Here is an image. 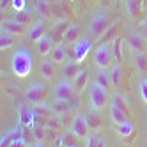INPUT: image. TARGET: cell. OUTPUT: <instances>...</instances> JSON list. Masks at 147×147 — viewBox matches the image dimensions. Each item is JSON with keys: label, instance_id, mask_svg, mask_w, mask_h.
Instances as JSON below:
<instances>
[{"label": "cell", "instance_id": "8fae6325", "mask_svg": "<svg viewBox=\"0 0 147 147\" xmlns=\"http://www.w3.org/2000/svg\"><path fill=\"white\" fill-rule=\"evenodd\" d=\"M145 41H147V39H145L140 32L129 34L128 37H126V43H128V46L135 51V53H138V51H145V48H147Z\"/></svg>", "mask_w": 147, "mask_h": 147}, {"label": "cell", "instance_id": "30bf717a", "mask_svg": "<svg viewBox=\"0 0 147 147\" xmlns=\"http://www.w3.org/2000/svg\"><path fill=\"white\" fill-rule=\"evenodd\" d=\"M57 62L53 60V59H43V60H41V64H39V73H41V75H43L46 80H53L55 78V73H57Z\"/></svg>", "mask_w": 147, "mask_h": 147}, {"label": "cell", "instance_id": "83f0119b", "mask_svg": "<svg viewBox=\"0 0 147 147\" xmlns=\"http://www.w3.org/2000/svg\"><path fill=\"white\" fill-rule=\"evenodd\" d=\"M85 145L87 147H103L105 145V138L96 133H92V135H87L85 136Z\"/></svg>", "mask_w": 147, "mask_h": 147}, {"label": "cell", "instance_id": "52a82bcc", "mask_svg": "<svg viewBox=\"0 0 147 147\" xmlns=\"http://www.w3.org/2000/svg\"><path fill=\"white\" fill-rule=\"evenodd\" d=\"M36 110L30 108L27 103H22L18 108V121H20V126H23V128H32L36 124Z\"/></svg>", "mask_w": 147, "mask_h": 147}, {"label": "cell", "instance_id": "603a6c76", "mask_svg": "<svg viewBox=\"0 0 147 147\" xmlns=\"http://www.w3.org/2000/svg\"><path fill=\"white\" fill-rule=\"evenodd\" d=\"M110 115H112V121H113L115 124H121V122L129 121V115L126 113L122 108H119L115 103H112V107H110Z\"/></svg>", "mask_w": 147, "mask_h": 147}, {"label": "cell", "instance_id": "4fadbf2b", "mask_svg": "<svg viewBox=\"0 0 147 147\" xmlns=\"http://www.w3.org/2000/svg\"><path fill=\"white\" fill-rule=\"evenodd\" d=\"M50 57L53 59L57 64H66L67 59H69V53H67V50H66V43H55Z\"/></svg>", "mask_w": 147, "mask_h": 147}, {"label": "cell", "instance_id": "f35d334b", "mask_svg": "<svg viewBox=\"0 0 147 147\" xmlns=\"http://www.w3.org/2000/svg\"><path fill=\"white\" fill-rule=\"evenodd\" d=\"M13 2V0H0V4H2V11H4V9L9 5V4H11Z\"/></svg>", "mask_w": 147, "mask_h": 147}, {"label": "cell", "instance_id": "9a60e30c", "mask_svg": "<svg viewBox=\"0 0 147 147\" xmlns=\"http://www.w3.org/2000/svg\"><path fill=\"white\" fill-rule=\"evenodd\" d=\"M16 41H18V34H13V32H9V30L2 28V32H0V50H7V48H11L16 45Z\"/></svg>", "mask_w": 147, "mask_h": 147}, {"label": "cell", "instance_id": "1f68e13d", "mask_svg": "<svg viewBox=\"0 0 147 147\" xmlns=\"http://www.w3.org/2000/svg\"><path fill=\"white\" fill-rule=\"evenodd\" d=\"M135 64H136V67H138L142 73H147V55H145V51L135 53Z\"/></svg>", "mask_w": 147, "mask_h": 147}, {"label": "cell", "instance_id": "6da1fadb", "mask_svg": "<svg viewBox=\"0 0 147 147\" xmlns=\"http://www.w3.org/2000/svg\"><path fill=\"white\" fill-rule=\"evenodd\" d=\"M11 67L18 78H27L30 75V71L34 67V60H32V55L28 53V50L20 48L14 51L13 60H11Z\"/></svg>", "mask_w": 147, "mask_h": 147}, {"label": "cell", "instance_id": "7402d4cb", "mask_svg": "<svg viewBox=\"0 0 147 147\" xmlns=\"http://www.w3.org/2000/svg\"><path fill=\"white\" fill-rule=\"evenodd\" d=\"M142 7H144V0H126V9L131 18H140L142 14Z\"/></svg>", "mask_w": 147, "mask_h": 147}, {"label": "cell", "instance_id": "f546056e", "mask_svg": "<svg viewBox=\"0 0 147 147\" xmlns=\"http://www.w3.org/2000/svg\"><path fill=\"white\" fill-rule=\"evenodd\" d=\"M76 138H78V136L75 135V131H69V133H66V135L60 136L59 144L60 145H66V147H73V145H76Z\"/></svg>", "mask_w": 147, "mask_h": 147}, {"label": "cell", "instance_id": "5bb4252c", "mask_svg": "<svg viewBox=\"0 0 147 147\" xmlns=\"http://www.w3.org/2000/svg\"><path fill=\"white\" fill-rule=\"evenodd\" d=\"M36 46H37V51H39L41 57H48L51 53V50H53V46H55V41L50 36H45L36 43Z\"/></svg>", "mask_w": 147, "mask_h": 147}, {"label": "cell", "instance_id": "f1b7e54d", "mask_svg": "<svg viewBox=\"0 0 147 147\" xmlns=\"http://www.w3.org/2000/svg\"><path fill=\"white\" fill-rule=\"evenodd\" d=\"M51 108H53V112L57 113V115H66L73 107H71V103L69 101H55V105H53V107H51Z\"/></svg>", "mask_w": 147, "mask_h": 147}, {"label": "cell", "instance_id": "4dcf8cb0", "mask_svg": "<svg viewBox=\"0 0 147 147\" xmlns=\"http://www.w3.org/2000/svg\"><path fill=\"white\" fill-rule=\"evenodd\" d=\"M112 51H113V57L117 59V62L122 60V39L121 37H113L112 41Z\"/></svg>", "mask_w": 147, "mask_h": 147}, {"label": "cell", "instance_id": "ab89813d", "mask_svg": "<svg viewBox=\"0 0 147 147\" xmlns=\"http://www.w3.org/2000/svg\"><path fill=\"white\" fill-rule=\"evenodd\" d=\"M144 2H147V0H144Z\"/></svg>", "mask_w": 147, "mask_h": 147}, {"label": "cell", "instance_id": "3957f363", "mask_svg": "<svg viewBox=\"0 0 147 147\" xmlns=\"http://www.w3.org/2000/svg\"><path fill=\"white\" fill-rule=\"evenodd\" d=\"M112 27V20L107 13H99L92 18L90 22V34L96 37V39H101V36L107 32V30Z\"/></svg>", "mask_w": 147, "mask_h": 147}, {"label": "cell", "instance_id": "e0dca14e", "mask_svg": "<svg viewBox=\"0 0 147 147\" xmlns=\"http://www.w3.org/2000/svg\"><path fill=\"white\" fill-rule=\"evenodd\" d=\"M82 71V67H80V62L75 59V60H67L66 64H64V78L66 80H75L76 78V75Z\"/></svg>", "mask_w": 147, "mask_h": 147}, {"label": "cell", "instance_id": "4316f807", "mask_svg": "<svg viewBox=\"0 0 147 147\" xmlns=\"http://www.w3.org/2000/svg\"><path fill=\"white\" fill-rule=\"evenodd\" d=\"M112 103H115L119 108H122L128 115H131V107H129V103H128V99H126V96L124 94H121V92H115L113 96H112Z\"/></svg>", "mask_w": 147, "mask_h": 147}, {"label": "cell", "instance_id": "d6a6232c", "mask_svg": "<svg viewBox=\"0 0 147 147\" xmlns=\"http://www.w3.org/2000/svg\"><path fill=\"white\" fill-rule=\"evenodd\" d=\"M36 9H37V13L41 16H50V2L48 0H37Z\"/></svg>", "mask_w": 147, "mask_h": 147}, {"label": "cell", "instance_id": "2e32d148", "mask_svg": "<svg viewBox=\"0 0 147 147\" xmlns=\"http://www.w3.org/2000/svg\"><path fill=\"white\" fill-rule=\"evenodd\" d=\"M69 23L66 22V20H62V22L55 23L53 28H51V32H50V37L55 41V43H62V39H64V34H66V30H67Z\"/></svg>", "mask_w": 147, "mask_h": 147}, {"label": "cell", "instance_id": "44dd1931", "mask_svg": "<svg viewBox=\"0 0 147 147\" xmlns=\"http://www.w3.org/2000/svg\"><path fill=\"white\" fill-rule=\"evenodd\" d=\"M78 39H80V27L73 23V25L67 27L66 34H64V39H62V43H66V45H75Z\"/></svg>", "mask_w": 147, "mask_h": 147}, {"label": "cell", "instance_id": "7a4b0ae2", "mask_svg": "<svg viewBox=\"0 0 147 147\" xmlns=\"http://www.w3.org/2000/svg\"><path fill=\"white\" fill-rule=\"evenodd\" d=\"M113 51H112V46H108L107 43H103L96 48L94 51V64H96L99 69H108L112 67V62H113Z\"/></svg>", "mask_w": 147, "mask_h": 147}, {"label": "cell", "instance_id": "277c9868", "mask_svg": "<svg viewBox=\"0 0 147 147\" xmlns=\"http://www.w3.org/2000/svg\"><path fill=\"white\" fill-rule=\"evenodd\" d=\"M89 96H90V105H92V108L103 110L105 107H107V103H108V92H107V89H105V87L98 85V83H94V85L90 87Z\"/></svg>", "mask_w": 147, "mask_h": 147}, {"label": "cell", "instance_id": "e575fe53", "mask_svg": "<svg viewBox=\"0 0 147 147\" xmlns=\"http://www.w3.org/2000/svg\"><path fill=\"white\" fill-rule=\"evenodd\" d=\"M11 7L14 9V13L25 11V9H27V0H13V2H11Z\"/></svg>", "mask_w": 147, "mask_h": 147}, {"label": "cell", "instance_id": "7c38bea8", "mask_svg": "<svg viewBox=\"0 0 147 147\" xmlns=\"http://www.w3.org/2000/svg\"><path fill=\"white\" fill-rule=\"evenodd\" d=\"M89 124H87V119L85 115H76L75 121H73V131H75V135L78 136V138H85V136L89 135Z\"/></svg>", "mask_w": 147, "mask_h": 147}, {"label": "cell", "instance_id": "cb8c5ba5", "mask_svg": "<svg viewBox=\"0 0 147 147\" xmlns=\"http://www.w3.org/2000/svg\"><path fill=\"white\" fill-rule=\"evenodd\" d=\"M87 82H89V69H82L78 75H76V78L73 80V83H75V87H76V92H78V94L87 87Z\"/></svg>", "mask_w": 147, "mask_h": 147}, {"label": "cell", "instance_id": "d6986e66", "mask_svg": "<svg viewBox=\"0 0 147 147\" xmlns=\"http://www.w3.org/2000/svg\"><path fill=\"white\" fill-rule=\"evenodd\" d=\"M41 37H45V22H43V20L36 22L32 27H30V30H28V39H30V41L37 43Z\"/></svg>", "mask_w": 147, "mask_h": 147}, {"label": "cell", "instance_id": "836d02e7", "mask_svg": "<svg viewBox=\"0 0 147 147\" xmlns=\"http://www.w3.org/2000/svg\"><path fill=\"white\" fill-rule=\"evenodd\" d=\"M13 20H14V22H20V23H25V25H27L32 18H30V14L27 13V9H25V11H18V13L13 16Z\"/></svg>", "mask_w": 147, "mask_h": 147}, {"label": "cell", "instance_id": "8992f818", "mask_svg": "<svg viewBox=\"0 0 147 147\" xmlns=\"http://www.w3.org/2000/svg\"><path fill=\"white\" fill-rule=\"evenodd\" d=\"M25 98L27 101L34 103V105H41L46 99V87L41 85V83H30L25 90Z\"/></svg>", "mask_w": 147, "mask_h": 147}, {"label": "cell", "instance_id": "74e56055", "mask_svg": "<svg viewBox=\"0 0 147 147\" xmlns=\"http://www.w3.org/2000/svg\"><path fill=\"white\" fill-rule=\"evenodd\" d=\"M140 34L147 39V20H145V22H142L140 23Z\"/></svg>", "mask_w": 147, "mask_h": 147}, {"label": "cell", "instance_id": "9c48e42d", "mask_svg": "<svg viewBox=\"0 0 147 147\" xmlns=\"http://www.w3.org/2000/svg\"><path fill=\"white\" fill-rule=\"evenodd\" d=\"M115 131H117V135L122 138V142L129 144L135 140L136 136V129H135V124L131 121H126V122H121V124H115Z\"/></svg>", "mask_w": 147, "mask_h": 147}, {"label": "cell", "instance_id": "ac0fdd59", "mask_svg": "<svg viewBox=\"0 0 147 147\" xmlns=\"http://www.w3.org/2000/svg\"><path fill=\"white\" fill-rule=\"evenodd\" d=\"M2 28L9 30V32H13V34H18V36H22L27 32V27L25 23H20V22H14V20H5V22H2Z\"/></svg>", "mask_w": 147, "mask_h": 147}, {"label": "cell", "instance_id": "5b68a950", "mask_svg": "<svg viewBox=\"0 0 147 147\" xmlns=\"http://www.w3.org/2000/svg\"><path fill=\"white\" fill-rule=\"evenodd\" d=\"M53 94H55V99H59V101H71V99H75L78 96L75 83H69V80H64V82L57 83Z\"/></svg>", "mask_w": 147, "mask_h": 147}, {"label": "cell", "instance_id": "d590c367", "mask_svg": "<svg viewBox=\"0 0 147 147\" xmlns=\"http://www.w3.org/2000/svg\"><path fill=\"white\" fill-rule=\"evenodd\" d=\"M119 25H121V22H119V23H115V25H112V27L107 30V32L101 36V41H103V43H105L107 39H110V37H113V36H115V30H117V27H119Z\"/></svg>", "mask_w": 147, "mask_h": 147}, {"label": "cell", "instance_id": "8d00e7d4", "mask_svg": "<svg viewBox=\"0 0 147 147\" xmlns=\"http://www.w3.org/2000/svg\"><path fill=\"white\" fill-rule=\"evenodd\" d=\"M140 94H142V99H144L145 105H147V78H144V80L140 82Z\"/></svg>", "mask_w": 147, "mask_h": 147}, {"label": "cell", "instance_id": "ffe728a7", "mask_svg": "<svg viewBox=\"0 0 147 147\" xmlns=\"http://www.w3.org/2000/svg\"><path fill=\"white\" fill-rule=\"evenodd\" d=\"M85 119H87L89 128H90V129H94V131H98V129L101 128V124H103L101 115H99V110H96V108L89 110V113L85 115Z\"/></svg>", "mask_w": 147, "mask_h": 147}, {"label": "cell", "instance_id": "484cf974", "mask_svg": "<svg viewBox=\"0 0 147 147\" xmlns=\"http://www.w3.org/2000/svg\"><path fill=\"white\" fill-rule=\"evenodd\" d=\"M110 76H112V85H115V87H119V85H122V78H124V71H122V66L119 64H115V66H112V71H110Z\"/></svg>", "mask_w": 147, "mask_h": 147}, {"label": "cell", "instance_id": "ba28073f", "mask_svg": "<svg viewBox=\"0 0 147 147\" xmlns=\"http://www.w3.org/2000/svg\"><path fill=\"white\" fill-rule=\"evenodd\" d=\"M73 50H75V59L78 62H83L85 57L89 55V51L92 50V39L90 37H82L78 39L75 45H73Z\"/></svg>", "mask_w": 147, "mask_h": 147}, {"label": "cell", "instance_id": "d4e9b609", "mask_svg": "<svg viewBox=\"0 0 147 147\" xmlns=\"http://www.w3.org/2000/svg\"><path fill=\"white\" fill-rule=\"evenodd\" d=\"M94 83H98V85L105 87V89H108L112 85V76H110V73L107 69H99L96 73V78H94Z\"/></svg>", "mask_w": 147, "mask_h": 147}]
</instances>
